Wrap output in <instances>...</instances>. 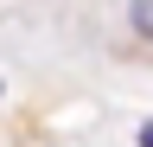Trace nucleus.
Segmentation results:
<instances>
[{
	"mask_svg": "<svg viewBox=\"0 0 153 147\" xmlns=\"http://www.w3.org/2000/svg\"><path fill=\"white\" fill-rule=\"evenodd\" d=\"M128 19H134V32H140V39H153V0H134Z\"/></svg>",
	"mask_w": 153,
	"mask_h": 147,
	"instance_id": "obj_1",
	"label": "nucleus"
},
{
	"mask_svg": "<svg viewBox=\"0 0 153 147\" xmlns=\"http://www.w3.org/2000/svg\"><path fill=\"white\" fill-rule=\"evenodd\" d=\"M140 147H153V122H147V128H140Z\"/></svg>",
	"mask_w": 153,
	"mask_h": 147,
	"instance_id": "obj_2",
	"label": "nucleus"
}]
</instances>
